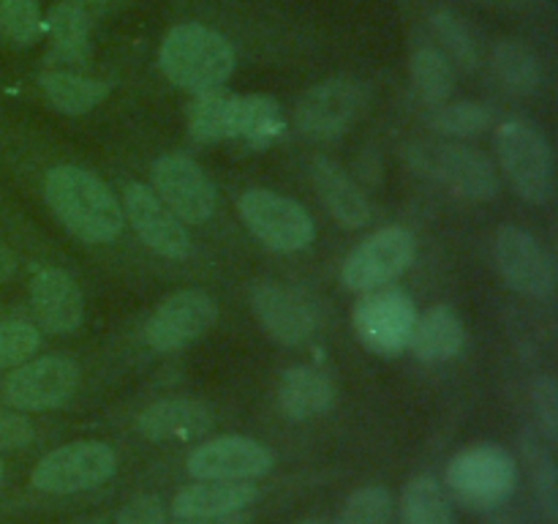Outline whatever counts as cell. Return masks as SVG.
Here are the masks:
<instances>
[{
  "label": "cell",
  "mask_w": 558,
  "mask_h": 524,
  "mask_svg": "<svg viewBox=\"0 0 558 524\" xmlns=\"http://www.w3.org/2000/svg\"><path fill=\"white\" fill-rule=\"evenodd\" d=\"M300 524H325V522H319V519H305V522H300Z\"/></svg>",
  "instance_id": "7bdbcfd3"
},
{
  "label": "cell",
  "mask_w": 558,
  "mask_h": 524,
  "mask_svg": "<svg viewBox=\"0 0 558 524\" xmlns=\"http://www.w3.org/2000/svg\"><path fill=\"white\" fill-rule=\"evenodd\" d=\"M417 322V306L412 295L398 287H379L360 295L352 311L354 336L368 353L401 355L409 347V336Z\"/></svg>",
  "instance_id": "52a82bcc"
},
{
  "label": "cell",
  "mask_w": 558,
  "mask_h": 524,
  "mask_svg": "<svg viewBox=\"0 0 558 524\" xmlns=\"http://www.w3.org/2000/svg\"><path fill=\"white\" fill-rule=\"evenodd\" d=\"M216 426V413L196 398H163L150 404L136 418V429L145 440H194Z\"/></svg>",
  "instance_id": "ffe728a7"
},
{
  "label": "cell",
  "mask_w": 558,
  "mask_h": 524,
  "mask_svg": "<svg viewBox=\"0 0 558 524\" xmlns=\"http://www.w3.org/2000/svg\"><path fill=\"white\" fill-rule=\"evenodd\" d=\"M262 497L254 480H199L180 489L172 500L174 519L223 516V513L245 511Z\"/></svg>",
  "instance_id": "7402d4cb"
},
{
  "label": "cell",
  "mask_w": 558,
  "mask_h": 524,
  "mask_svg": "<svg viewBox=\"0 0 558 524\" xmlns=\"http://www.w3.org/2000/svg\"><path fill=\"white\" fill-rule=\"evenodd\" d=\"M445 480L452 497L466 508L494 511L515 491L518 464L507 448L496 442H477L450 458Z\"/></svg>",
  "instance_id": "277c9868"
},
{
  "label": "cell",
  "mask_w": 558,
  "mask_h": 524,
  "mask_svg": "<svg viewBox=\"0 0 558 524\" xmlns=\"http://www.w3.org/2000/svg\"><path fill=\"white\" fill-rule=\"evenodd\" d=\"M409 71H412V82L417 87L420 98L425 104H445L450 93L456 91V69L447 52L436 47H420L414 49L412 60H409Z\"/></svg>",
  "instance_id": "f1b7e54d"
},
{
  "label": "cell",
  "mask_w": 558,
  "mask_h": 524,
  "mask_svg": "<svg viewBox=\"0 0 558 524\" xmlns=\"http://www.w3.org/2000/svg\"><path fill=\"white\" fill-rule=\"evenodd\" d=\"M494 71L507 91L521 96H529L543 85V60L521 41H501L496 47Z\"/></svg>",
  "instance_id": "83f0119b"
},
{
  "label": "cell",
  "mask_w": 558,
  "mask_h": 524,
  "mask_svg": "<svg viewBox=\"0 0 558 524\" xmlns=\"http://www.w3.org/2000/svg\"><path fill=\"white\" fill-rule=\"evenodd\" d=\"M49 38V63L85 66L90 60V16L76 3H58L44 20Z\"/></svg>",
  "instance_id": "d4e9b609"
},
{
  "label": "cell",
  "mask_w": 558,
  "mask_h": 524,
  "mask_svg": "<svg viewBox=\"0 0 558 524\" xmlns=\"http://www.w3.org/2000/svg\"><path fill=\"white\" fill-rule=\"evenodd\" d=\"M417 257V240L407 227H385L354 246L341 265L343 287L352 293H371L392 284L409 271Z\"/></svg>",
  "instance_id": "30bf717a"
},
{
  "label": "cell",
  "mask_w": 558,
  "mask_h": 524,
  "mask_svg": "<svg viewBox=\"0 0 558 524\" xmlns=\"http://www.w3.org/2000/svg\"><path fill=\"white\" fill-rule=\"evenodd\" d=\"M494 260L499 267L507 287L526 298L545 300L556 289V265L554 257L545 251V246L532 233L521 227H505L496 233Z\"/></svg>",
  "instance_id": "9a60e30c"
},
{
  "label": "cell",
  "mask_w": 558,
  "mask_h": 524,
  "mask_svg": "<svg viewBox=\"0 0 558 524\" xmlns=\"http://www.w3.org/2000/svg\"><path fill=\"white\" fill-rule=\"evenodd\" d=\"M3 478H5V467H3V458H0V484H3Z\"/></svg>",
  "instance_id": "b9f144b4"
},
{
  "label": "cell",
  "mask_w": 558,
  "mask_h": 524,
  "mask_svg": "<svg viewBox=\"0 0 558 524\" xmlns=\"http://www.w3.org/2000/svg\"><path fill=\"white\" fill-rule=\"evenodd\" d=\"M44 200L60 224L82 243H112L123 233V205L98 175L74 164L52 167L44 178Z\"/></svg>",
  "instance_id": "6da1fadb"
},
{
  "label": "cell",
  "mask_w": 558,
  "mask_h": 524,
  "mask_svg": "<svg viewBox=\"0 0 558 524\" xmlns=\"http://www.w3.org/2000/svg\"><path fill=\"white\" fill-rule=\"evenodd\" d=\"M41 347V333L33 322L0 320V369L25 364Z\"/></svg>",
  "instance_id": "836d02e7"
},
{
  "label": "cell",
  "mask_w": 558,
  "mask_h": 524,
  "mask_svg": "<svg viewBox=\"0 0 558 524\" xmlns=\"http://www.w3.org/2000/svg\"><path fill=\"white\" fill-rule=\"evenodd\" d=\"M336 402V385L314 366H292L278 382V404L292 420H311L325 415Z\"/></svg>",
  "instance_id": "cb8c5ba5"
},
{
  "label": "cell",
  "mask_w": 558,
  "mask_h": 524,
  "mask_svg": "<svg viewBox=\"0 0 558 524\" xmlns=\"http://www.w3.org/2000/svg\"><path fill=\"white\" fill-rule=\"evenodd\" d=\"M485 524H515V522H512V519H507V516H494V519H488Z\"/></svg>",
  "instance_id": "60d3db41"
},
{
  "label": "cell",
  "mask_w": 558,
  "mask_h": 524,
  "mask_svg": "<svg viewBox=\"0 0 558 524\" xmlns=\"http://www.w3.org/2000/svg\"><path fill=\"white\" fill-rule=\"evenodd\" d=\"M118 469V453L98 440H80L49 451L33 467V489L47 495H76L107 484Z\"/></svg>",
  "instance_id": "ba28073f"
},
{
  "label": "cell",
  "mask_w": 558,
  "mask_h": 524,
  "mask_svg": "<svg viewBox=\"0 0 558 524\" xmlns=\"http://www.w3.org/2000/svg\"><path fill=\"white\" fill-rule=\"evenodd\" d=\"M31 306L38 325L58 336H69L85 325V295L60 267H44L33 276Z\"/></svg>",
  "instance_id": "d6986e66"
},
{
  "label": "cell",
  "mask_w": 558,
  "mask_h": 524,
  "mask_svg": "<svg viewBox=\"0 0 558 524\" xmlns=\"http://www.w3.org/2000/svg\"><path fill=\"white\" fill-rule=\"evenodd\" d=\"M365 107V91L352 76H330L300 96L294 120L311 140H336L352 129Z\"/></svg>",
  "instance_id": "5bb4252c"
},
{
  "label": "cell",
  "mask_w": 558,
  "mask_h": 524,
  "mask_svg": "<svg viewBox=\"0 0 558 524\" xmlns=\"http://www.w3.org/2000/svg\"><path fill=\"white\" fill-rule=\"evenodd\" d=\"M494 123V112L480 102H456L439 104L430 115V126L445 136H480Z\"/></svg>",
  "instance_id": "4dcf8cb0"
},
{
  "label": "cell",
  "mask_w": 558,
  "mask_h": 524,
  "mask_svg": "<svg viewBox=\"0 0 558 524\" xmlns=\"http://www.w3.org/2000/svg\"><path fill=\"white\" fill-rule=\"evenodd\" d=\"M218 320V303L205 289H180L163 298L145 322V342L156 353H174L205 336Z\"/></svg>",
  "instance_id": "4fadbf2b"
},
{
  "label": "cell",
  "mask_w": 558,
  "mask_h": 524,
  "mask_svg": "<svg viewBox=\"0 0 558 524\" xmlns=\"http://www.w3.org/2000/svg\"><path fill=\"white\" fill-rule=\"evenodd\" d=\"M463 344H466V327L461 317L456 314V309L439 303L425 314H417L407 349H412L414 358L423 364H445L461 355Z\"/></svg>",
  "instance_id": "603a6c76"
},
{
  "label": "cell",
  "mask_w": 558,
  "mask_h": 524,
  "mask_svg": "<svg viewBox=\"0 0 558 524\" xmlns=\"http://www.w3.org/2000/svg\"><path fill=\"white\" fill-rule=\"evenodd\" d=\"M158 63L169 82L196 96H205L218 91L232 76L238 58L232 44L218 31L199 22H183L163 36Z\"/></svg>",
  "instance_id": "7a4b0ae2"
},
{
  "label": "cell",
  "mask_w": 558,
  "mask_h": 524,
  "mask_svg": "<svg viewBox=\"0 0 558 524\" xmlns=\"http://www.w3.org/2000/svg\"><path fill=\"white\" fill-rule=\"evenodd\" d=\"M311 180H314V189L319 194V200L325 202L330 216L341 227L360 229L371 222L368 196L349 178L341 164H336L327 156H316L311 162Z\"/></svg>",
  "instance_id": "44dd1931"
},
{
  "label": "cell",
  "mask_w": 558,
  "mask_h": 524,
  "mask_svg": "<svg viewBox=\"0 0 558 524\" xmlns=\"http://www.w3.org/2000/svg\"><path fill=\"white\" fill-rule=\"evenodd\" d=\"M392 522V495L387 486L371 484L352 491L343 505L338 524H390Z\"/></svg>",
  "instance_id": "d6a6232c"
},
{
  "label": "cell",
  "mask_w": 558,
  "mask_h": 524,
  "mask_svg": "<svg viewBox=\"0 0 558 524\" xmlns=\"http://www.w3.org/2000/svg\"><path fill=\"white\" fill-rule=\"evenodd\" d=\"M44 33L38 0H0V36L16 47H31Z\"/></svg>",
  "instance_id": "1f68e13d"
},
{
  "label": "cell",
  "mask_w": 558,
  "mask_h": 524,
  "mask_svg": "<svg viewBox=\"0 0 558 524\" xmlns=\"http://www.w3.org/2000/svg\"><path fill=\"white\" fill-rule=\"evenodd\" d=\"M436 38L447 47V58L461 63L463 69H477V47L472 41V33L466 31L461 20L450 11H436L434 14Z\"/></svg>",
  "instance_id": "e575fe53"
},
{
  "label": "cell",
  "mask_w": 558,
  "mask_h": 524,
  "mask_svg": "<svg viewBox=\"0 0 558 524\" xmlns=\"http://www.w3.org/2000/svg\"><path fill=\"white\" fill-rule=\"evenodd\" d=\"M496 156L512 189L532 205H548L556 191L554 151L539 126L505 120L496 129Z\"/></svg>",
  "instance_id": "8992f818"
},
{
  "label": "cell",
  "mask_w": 558,
  "mask_h": 524,
  "mask_svg": "<svg viewBox=\"0 0 558 524\" xmlns=\"http://www.w3.org/2000/svg\"><path fill=\"white\" fill-rule=\"evenodd\" d=\"M523 456L532 464V480H534V497H537V505L543 511L545 522L556 524L558 522V469L554 456H550V448L545 445L543 437L537 431L526 429L521 437Z\"/></svg>",
  "instance_id": "f546056e"
},
{
  "label": "cell",
  "mask_w": 558,
  "mask_h": 524,
  "mask_svg": "<svg viewBox=\"0 0 558 524\" xmlns=\"http://www.w3.org/2000/svg\"><path fill=\"white\" fill-rule=\"evenodd\" d=\"M80 385V366L65 355H44L14 366L3 380V398L20 413H44L69 402Z\"/></svg>",
  "instance_id": "7c38bea8"
},
{
  "label": "cell",
  "mask_w": 558,
  "mask_h": 524,
  "mask_svg": "<svg viewBox=\"0 0 558 524\" xmlns=\"http://www.w3.org/2000/svg\"><path fill=\"white\" fill-rule=\"evenodd\" d=\"M251 309L278 344L298 347L316 331V314L294 289L278 282H259L251 287Z\"/></svg>",
  "instance_id": "ac0fdd59"
},
{
  "label": "cell",
  "mask_w": 558,
  "mask_h": 524,
  "mask_svg": "<svg viewBox=\"0 0 558 524\" xmlns=\"http://www.w3.org/2000/svg\"><path fill=\"white\" fill-rule=\"evenodd\" d=\"M153 191L183 224H205L216 216L218 191L210 175L185 153H163L150 167Z\"/></svg>",
  "instance_id": "8fae6325"
},
{
  "label": "cell",
  "mask_w": 558,
  "mask_h": 524,
  "mask_svg": "<svg viewBox=\"0 0 558 524\" xmlns=\"http://www.w3.org/2000/svg\"><path fill=\"white\" fill-rule=\"evenodd\" d=\"M240 218L272 251H303L314 243L316 224L292 196L270 189H251L238 202Z\"/></svg>",
  "instance_id": "9c48e42d"
},
{
  "label": "cell",
  "mask_w": 558,
  "mask_h": 524,
  "mask_svg": "<svg viewBox=\"0 0 558 524\" xmlns=\"http://www.w3.org/2000/svg\"><path fill=\"white\" fill-rule=\"evenodd\" d=\"M114 524H167V511H163L161 497L156 495L131 497V500L118 511Z\"/></svg>",
  "instance_id": "8d00e7d4"
},
{
  "label": "cell",
  "mask_w": 558,
  "mask_h": 524,
  "mask_svg": "<svg viewBox=\"0 0 558 524\" xmlns=\"http://www.w3.org/2000/svg\"><path fill=\"white\" fill-rule=\"evenodd\" d=\"M36 437L31 420L11 409H0V451H20L27 448Z\"/></svg>",
  "instance_id": "74e56055"
},
{
  "label": "cell",
  "mask_w": 558,
  "mask_h": 524,
  "mask_svg": "<svg viewBox=\"0 0 558 524\" xmlns=\"http://www.w3.org/2000/svg\"><path fill=\"white\" fill-rule=\"evenodd\" d=\"M172 524H254V516L245 511H234V513H223V516H196V519H178Z\"/></svg>",
  "instance_id": "f35d334b"
},
{
  "label": "cell",
  "mask_w": 558,
  "mask_h": 524,
  "mask_svg": "<svg viewBox=\"0 0 558 524\" xmlns=\"http://www.w3.org/2000/svg\"><path fill=\"white\" fill-rule=\"evenodd\" d=\"M403 524H456L450 497L434 475H414L403 489Z\"/></svg>",
  "instance_id": "4316f807"
},
{
  "label": "cell",
  "mask_w": 558,
  "mask_h": 524,
  "mask_svg": "<svg viewBox=\"0 0 558 524\" xmlns=\"http://www.w3.org/2000/svg\"><path fill=\"white\" fill-rule=\"evenodd\" d=\"M276 453L254 437L229 434L196 445L185 458V469L196 480H254L267 475Z\"/></svg>",
  "instance_id": "2e32d148"
},
{
  "label": "cell",
  "mask_w": 558,
  "mask_h": 524,
  "mask_svg": "<svg viewBox=\"0 0 558 524\" xmlns=\"http://www.w3.org/2000/svg\"><path fill=\"white\" fill-rule=\"evenodd\" d=\"M16 273V257L14 251L9 249V243H5L3 238H0V284L9 282L11 276Z\"/></svg>",
  "instance_id": "ab89813d"
},
{
  "label": "cell",
  "mask_w": 558,
  "mask_h": 524,
  "mask_svg": "<svg viewBox=\"0 0 558 524\" xmlns=\"http://www.w3.org/2000/svg\"><path fill=\"white\" fill-rule=\"evenodd\" d=\"M407 158L420 175L456 191L458 196L477 202L499 196V172L494 162L477 147L461 145V142L423 140L407 147Z\"/></svg>",
  "instance_id": "5b68a950"
},
{
  "label": "cell",
  "mask_w": 558,
  "mask_h": 524,
  "mask_svg": "<svg viewBox=\"0 0 558 524\" xmlns=\"http://www.w3.org/2000/svg\"><path fill=\"white\" fill-rule=\"evenodd\" d=\"M44 98L63 115H87L109 96V82L80 74L74 69H47L38 76Z\"/></svg>",
  "instance_id": "484cf974"
},
{
  "label": "cell",
  "mask_w": 558,
  "mask_h": 524,
  "mask_svg": "<svg viewBox=\"0 0 558 524\" xmlns=\"http://www.w3.org/2000/svg\"><path fill=\"white\" fill-rule=\"evenodd\" d=\"M123 216L136 229L142 243L156 254L167 260H185L191 254V235L185 224L145 183L125 186Z\"/></svg>",
  "instance_id": "e0dca14e"
},
{
  "label": "cell",
  "mask_w": 558,
  "mask_h": 524,
  "mask_svg": "<svg viewBox=\"0 0 558 524\" xmlns=\"http://www.w3.org/2000/svg\"><path fill=\"white\" fill-rule=\"evenodd\" d=\"M532 402L537 409L539 431L545 442L556 445L558 442V382L554 374H537L532 382Z\"/></svg>",
  "instance_id": "d590c367"
},
{
  "label": "cell",
  "mask_w": 558,
  "mask_h": 524,
  "mask_svg": "<svg viewBox=\"0 0 558 524\" xmlns=\"http://www.w3.org/2000/svg\"><path fill=\"white\" fill-rule=\"evenodd\" d=\"M189 131L199 142L245 140L267 145L283 131V112L270 96H229L213 91L191 104Z\"/></svg>",
  "instance_id": "3957f363"
}]
</instances>
